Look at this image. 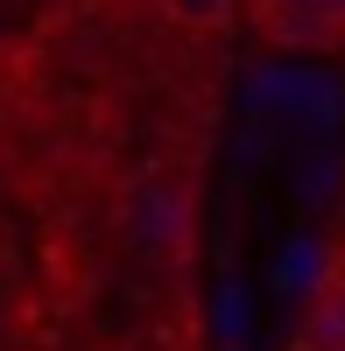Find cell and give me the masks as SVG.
<instances>
[{"instance_id": "6da1fadb", "label": "cell", "mask_w": 345, "mask_h": 351, "mask_svg": "<svg viewBox=\"0 0 345 351\" xmlns=\"http://www.w3.org/2000/svg\"><path fill=\"white\" fill-rule=\"evenodd\" d=\"M127 239H134L141 260H177L183 239H190V197H183V183H169V176L134 183V197H127Z\"/></svg>"}, {"instance_id": "7a4b0ae2", "label": "cell", "mask_w": 345, "mask_h": 351, "mask_svg": "<svg viewBox=\"0 0 345 351\" xmlns=\"http://www.w3.org/2000/svg\"><path fill=\"white\" fill-rule=\"evenodd\" d=\"M254 21H261L268 43L318 49V43L345 36V0H254Z\"/></svg>"}, {"instance_id": "3957f363", "label": "cell", "mask_w": 345, "mask_h": 351, "mask_svg": "<svg viewBox=\"0 0 345 351\" xmlns=\"http://www.w3.org/2000/svg\"><path fill=\"white\" fill-rule=\"evenodd\" d=\"M296 351H345V281H331L318 302H310L303 330H296Z\"/></svg>"}, {"instance_id": "277c9868", "label": "cell", "mask_w": 345, "mask_h": 351, "mask_svg": "<svg viewBox=\"0 0 345 351\" xmlns=\"http://www.w3.org/2000/svg\"><path fill=\"white\" fill-rule=\"evenodd\" d=\"M240 0H162V14L183 28V36H219L225 21H233Z\"/></svg>"}]
</instances>
